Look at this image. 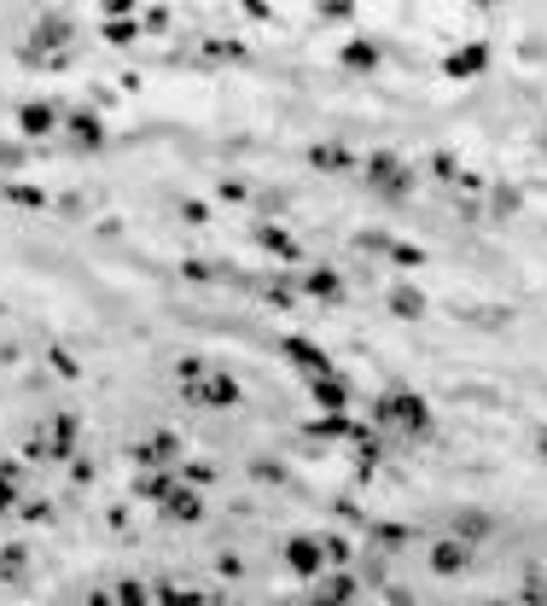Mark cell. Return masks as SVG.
<instances>
[{
  "instance_id": "60d3db41",
  "label": "cell",
  "mask_w": 547,
  "mask_h": 606,
  "mask_svg": "<svg viewBox=\"0 0 547 606\" xmlns=\"http://www.w3.org/2000/svg\"><path fill=\"white\" fill-rule=\"evenodd\" d=\"M525 601H530V606H547V577H542V572H530V583H525Z\"/></svg>"
},
{
  "instance_id": "ffe728a7",
  "label": "cell",
  "mask_w": 547,
  "mask_h": 606,
  "mask_svg": "<svg viewBox=\"0 0 547 606\" xmlns=\"http://www.w3.org/2000/svg\"><path fill=\"white\" fill-rule=\"evenodd\" d=\"M309 164L327 169V176H350V169H362L350 152H344V146H332V140H315V146H309Z\"/></svg>"
},
{
  "instance_id": "3957f363",
  "label": "cell",
  "mask_w": 547,
  "mask_h": 606,
  "mask_svg": "<svg viewBox=\"0 0 547 606\" xmlns=\"http://www.w3.org/2000/svg\"><path fill=\"white\" fill-rule=\"evenodd\" d=\"M129 461H134V473H181L186 449H181L175 431H152V438L129 443Z\"/></svg>"
},
{
  "instance_id": "6da1fadb",
  "label": "cell",
  "mask_w": 547,
  "mask_h": 606,
  "mask_svg": "<svg viewBox=\"0 0 547 606\" xmlns=\"http://www.w3.org/2000/svg\"><path fill=\"white\" fill-rule=\"evenodd\" d=\"M372 426L379 431H402V438H431V402L419 397V391H402V385H390V391H379L372 397Z\"/></svg>"
},
{
  "instance_id": "d4e9b609",
  "label": "cell",
  "mask_w": 547,
  "mask_h": 606,
  "mask_svg": "<svg viewBox=\"0 0 547 606\" xmlns=\"http://www.w3.org/2000/svg\"><path fill=\"white\" fill-rule=\"evenodd\" d=\"M320 548H327V572H350V560H355V542L350 537L327 530V537H320Z\"/></svg>"
},
{
  "instance_id": "277c9868",
  "label": "cell",
  "mask_w": 547,
  "mask_h": 606,
  "mask_svg": "<svg viewBox=\"0 0 547 606\" xmlns=\"http://www.w3.org/2000/svg\"><path fill=\"white\" fill-rule=\"evenodd\" d=\"M35 438H41V455L47 461H76L82 455V420L70 414V408H58V414H47L41 420V431H35Z\"/></svg>"
},
{
  "instance_id": "44dd1931",
  "label": "cell",
  "mask_w": 547,
  "mask_h": 606,
  "mask_svg": "<svg viewBox=\"0 0 547 606\" xmlns=\"http://www.w3.org/2000/svg\"><path fill=\"white\" fill-rule=\"evenodd\" d=\"M23 461H0V513H18L23 507Z\"/></svg>"
},
{
  "instance_id": "7dc6e473",
  "label": "cell",
  "mask_w": 547,
  "mask_h": 606,
  "mask_svg": "<svg viewBox=\"0 0 547 606\" xmlns=\"http://www.w3.org/2000/svg\"><path fill=\"white\" fill-rule=\"evenodd\" d=\"M88 606H117V589H88Z\"/></svg>"
},
{
  "instance_id": "9a60e30c",
  "label": "cell",
  "mask_w": 547,
  "mask_h": 606,
  "mask_svg": "<svg viewBox=\"0 0 547 606\" xmlns=\"http://www.w3.org/2000/svg\"><path fill=\"white\" fill-rule=\"evenodd\" d=\"M251 240L263 245L268 257H280V263H303V245H297L285 228H274V222H256V228H251Z\"/></svg>"
},
{
  "instance_id": "f546056e",
  "label": "cell",
  "mask_w": 547,
  "mask_h": 606,
  "mask_svg": "<svg viewBox=\"0 0 547 606\" xmlns=\"http://www.w3.org/2000/svg\"><path fill=\"white\" fill-rule=\"evenodd\" d=\"M204 59H216V65H239L245 47H239V41H221V35H210V41H204Z\"/></svg>"
},
{
  "instance_id": "1f68e13d",
  "label": "cell",
  "mask_w": 547,
  "mask_h": 606,
  "mask_svg": "<svg viewBox=\"0 0 547 606\" xmlns=\"http://www.w3.org/2000/svg\"><path fill=\"white\" fill-rule=\"evenodd\" d=\"M47 367H53L58 379H76V374H82V362H76V356L65 350V344H53V350H47Z\"/></svg>"
},
{
  "instance_id": "d590c367",
  "label": "cell",
  "mask_w": 547,
  "mask_h": 606,
  "mask_svg": "<svg viewBox=\"0 0 547 606\" xmlns=\"http://www.w3.org/2000/svg\"><path fill=\"white\" fill-rule=\"evenodd\" d=\"M210 478H216V473H210L204 461H181V484H186V490H204Z\"/></svg>"
},
{
  "instance_id": "7a4b0ae2",
  "label": "cell",
  "mask_w": 547,
  "mask_h": 606,
  "mask_svg": "<svg viewBox=\"0 0 547 606\" xmlns=\"http://www.w3.org/2000/svg\"><path fill=\"white\" fill-rule=\"evenodd\" d=\"M362 176H367V193H379V199H390V204H402L408 193H414V169L396 152H367Z\"/></svg>"
},
{
  "instance_id": "d6986e66",
  "label": "cell",
  "mask_w": 547,
  "mask_h": 606,
  "mask_svg": "<svg viewBox=\"0 0 547 606\" xmlns=\"http://www.w3.org/2000/svg\"><path fill=\"white\" fill-rule=\"evenodd\" d=\"M30 577V542H6L0 548V589H18Z\"/></svg>"
},
{
  "instance_id": "b9f144b4",
  "label": "cell",
  "mask_w": 547,
  "mask_h": 606,
  "mask_svg": "<svg viewBox=\"0 0 547 606\" xmlns=\"http://www.w3.org/2000/svg\"><path fill=\"white\" fill-rule=\"evenodd\" d=\"M431 176H437V181H460L454 158H449V152H437V158H431Z\"/></svg>"
},
{
  "instance_id": "ac0fdd59",
  "label": "cell",
  "mask_w": 547,
  "mask_h": 606,
  "mask_svg": "<svg viewBox=\"0 0 547 606\" xmlns=\"http://www.w3.org/2000/svg\"><path fill=\"white\" fill-rule=\"evenodd\" d=\"M157 513L169 519V525H198L204 519V490H186V484H175V496H169Z\"/></svg>"
},
{
  "instance_id": "603a6c76",
  "label": "cell",
  "mask_w": 547,
  "mask_h": 606,
  "mask_svg": "<svg viewBox=\"0 0 547 606\" xmlns=\"http://www.w3.org/2000/svg\"><path fill=\"white\" fill-rule=\"evenodd\" d=\"M204 589H181V583H152V606H204Z\"/></svg>"
},
{
  "instance_id": "f907efd6",
  "label": "cell",
  "mask_w": 547,
  "mask_h": 606,
  "mask_svg": "<svg viewBox=\"0 0 547 606\" xmlns=\"http://www.w3.org/2000/svg\"><path fill=\"white\" fill-rule=\"evenodd\" d=\"M542 146H547V140H542Z\"/></svg>"
},
{
  "instance_id": "ee69618b",
  "label": "cell",
  "mask_w": 547,
  "mask_h": 606,
  "mask_svg": "<svg viewBox=\"0 0 547 606\" xmlns=\"http://www.w3.org/2000/svg\"><path fill=\"white\" fill-rule=\"evenodd\" d=\"M70 478H76V484H94V461H88V455H76V461H70Z\"/></svg>"
},
{
  "instance_id": "8fae6325",
  "label": "cell",
  "mask_w": 547,
  "mask_h": 606,
  "mask_svg": "<svg viewBox=\"0 0 547 606\" xmlns=\"http://www.w3.org/2000/svg\"><path fill=\"white\" fill-rule=\"evenodd\" d=\"M309 438H320V443H367L372 431L355 426L350 414H315V420H309Z\"/></svg>"
},
{
  "instance_id": "cb8c5ba5",
  "label": "cell",
  "mask_w": 547,
  "mask_h": 606,
  "mask_svg": "<svg viewBox=\"0 0 547 606\" xmlns=\"http://www.w3.org/2000/svg\"><path fill=\"white\" fill-rule=\"evenodd\" d=\"M390 315L396 321H419V315H426V292H419V286H396L390 292Z\"/></svg>"
},
{
  "instance_id": "681fc988",
  "label": "cell",
  "mask_w": 547,
  "mask_h": 606,
  "mask_svg": "<svg viewBox=\"0 0 547 606\" xmlns=\"http://www.w3.org/2000/svg\"><path fill=\"white\" fill-rule=\"evenodd\" d=\"M489 606H513V601H489Z\"/></svg>"
},
{
  "instance_id": "7402d4cb",
  "label": "cell",
  "mask_w": 547,
  "mask_h": 606,
  "mask_svg": "<svg viewBox=\"0 0 547 606\" xmlns=\"http://www.w3.org/2000/svg\"><path fill=\"white\" fill-rule=\"evenodd\" d=\"M344 70H379V41H367V35H355V41H344Z\"/></svg>"
},
{
  "instance_id": "7c38bea8",
  "label": "cell",
  "mask_w": 547,
  "mask_h": 606,
  "mask_svg": "<svg viewBox=\"0 0 547 606\" xmlns=\"http://www.w3.org/2000/svg\"><path fill=\"white\" fill-rule=\"evenodd\" d=\"M309 397H315L320 414H350V379L344 374H332V379H309Z\"/></svg>"
},
{
  "instance_id": "836d02e7",
  "label": "cell",
  "mask_w": 547,
  "mask_h": 606,
  "mask_svg": "<svg viewBox=\"0 0 547 606\" xmlns=\"http://www.w3.org/2000/svg\"><path fill=\"white\" fill-rule=\"evenodd\" d=\"M372 542H379V548H402V542H414V530L408 525H372Z\"/></svg>"
},
{
  "instance_id": "30bf717a",
  "label": "cell",
  "mask_w": 547,
  "mask_h": 606,
  "mask_svg": "<svg viewBox=\"0 0 547 606\" xmlns=\"http://www.w3.org/2000/svg\"><path fill=\"white\" fill-rule=\"evenodd\" d=\"M355 595H362L355 572H327V577L315 583V595H309L303 606H355Z\"/></svg>"
},
{
  "instance_id": "bcb514c9",
  "label": "cell",
  "mask_w": 547,
  "mask_h": 606,
  "mask_svg": "<svg viewBox=\"0 0 547 606\" xmlns=\"http://www.w3.org/2000/svg\"><path fill=\"white\" fill-rule=\"evenodd\" d=\"M164 23H169V12H164V6H152V12H140V30H164Z\"/></svg>"
},
{
  "instance_id": "f35d334b",
  "label": "cell",
  "mask_w": 547,
  "mask_h": 606,
  "mask_svg": "<svg viewBox=\"0 0 547 606\" xmlns=\"http://www.w3.org/2000/svg\"><path fill=\"white\" fill-rule=\"evenodd\" d=\"M18 519H30V525H53V502H23Z\"/></svg>"
},
{
  "instance_id": "d6a6232c",
  "label": "cell",
  "mask_w": 547,
  "mask_h": 606,
  "mask_svg": "<svg viewBox=\"0 0 547 606\" xmlns=\"http://www.w3.org/2000/svg\"><path fill=\"white\" fill-rule=\"evenodd\" d=\"M210 367H216L210 356H181V362H175V379H181V385H193V379H204Z\"/></svg>"
},
{
  "instance_id": "8992f818",
  "label": "cell",
  "mask_w": 547,
  "mask_h": 606,
  "mask_svg": "<svg viewBox=\"0 0 547 606\" xmlns=\"http://www.w3.org/2000/svg\"><path fill=\"white\" fill-rule=\"evenodd\" d=\"M274 350H280V356H285V362H291L303 379H332V374H338V367H332V356L320 350L315 339H303V332H285V339L274 344Z\"/></svg>"
},
{
  "instance_id": "e575fe53",
  "label": "cell",
  "mask_w": 547,
  "mask_h": 606,
  "mask_svg": "<svg viewBox=\"0 0 547 606\" xmlns=\"http://www.w3.org/2000/svg\"><path fill=\"white\" fill-rule=\"evenodd\" d=\"M263 298H268L274 309H291V303H297V286H291V280H268Z\"/></svg>"
},
{
  "instance_id": "e0dca14e",
  "label": "cell",
  "mask_w": 547,
  "mask_h": 606,
  "mask_svg": "<svg viewBox=\"0 0 547 606\" xmlns=\"http://www.w3.org/2000/svg\"><path fill=\"white\" fill-rule=\"evenodd\" d=\"M175 484H181V473H134L129 496H134V502H152V507H164L169 496H175Z\"/></svg>"
},
{
  "instance_id": "4316f807",
  "label": "cell",
  "mask_w": 547,
  "mask_h": 606,
  "mask_svg": "<svg viewBox=\"0 0 547 606\" xmlns=\"http://www.w3.org/2000/svg\"><path fill=\"white\" fill-rule=\"evenodd\" d=\"M99 35H105L111 47H134V35H146V30H140V18L129 12V18H105V23H99Z\"/></svg>"
},
{
  "instance_id": "484cf974",
  "label": "cell",
  "mask_w": 547,
  "mask_h": 606,
  "mask_svg": "<svg viewBox=\"0 0 547 606\" xmlns=\"http://www.w3.org/2000/svg\"><path fill=\"white\" fill-rule=\"evenodd\" d=\"M6 204H18V210H47L53 199H47V187H30V181H6Z\"/></svg>"
},
{
  "instance_id": "83f0119b",
  "label": "cell",
  "mask_w": 547,
  "mask_h": 606,
  "mask_svg": "<svg viewBox=\"0 0 547 606\" xmlns=\"http://www.w3.org/2000/svg\"><path fill=\"white\" fill-rule=\"evenodd\" d=\"M111 589H117V606H152V583H140V577H122Z\"/></svg>"
},
{
  "instance_id": "f1b7e54d",
  "label": "cell",
  "mask_w": 547,
  "mask_h": 606,
  "mask_svg": "<svg viewBox=\"0 0 547 606\" xmlns=\"http://www.w3.org/2000/svg\"><path fill=\"white\" fill-rule=\"evenodd\" d=\"M454 537L466 542V548H471L478 537H489V513H460V519H454Z\"/></svg>"
},
{
  "instance_id": "5b68a950",
  "label": "cell",
  "mask_w": 547,
  "mask_h": 606,
  "mask_svg": "<svg viewBox=\"0 0 547 606\" xmlns=\"http://www.w3.org/2000/svg\"><path fill=\"white\" fill-rule=\"evenodd\" d=\"M181 402H193V408H239L245 391H239V379H233L228 367H210L204 379L181 385Z\"/></svg>"
},
{
  "instance_id": "8d00e7d4",
  "label": "cell",
  "mask_w": 547,
  "mask_h": 606,
  "mask_svg": "<svg viewBox=\"0 0 547 606\" xmlns=\"http://www.w3.org/2000/svg\"><path fill=\"white\" fill-rule=\"evenodd\" d=\"M390 263H396V268H419V263H426V251H419V245H402V240H396V245H390Z\"/></svg>"
},
{
  "instance_id": "c3c4849f",
  "label": "cell",
  "mask_w": 547,
  "mask_h": 606,
  "mask_svg": "<svg viewBox=\"0 0 547 606\" xmlns=\"http://www.w3.org/2000/svg\"><path fill=\"white\" fill-rule=\"evenodd\" d=\"M536 449H542V461H547V426H542V438H536Z\"/></svg>"
},
{
  "instance_id": "f6af8a7d",
  "label": "cell",
  "mask_w": 547,
  "mask_h": 606,
  "mask_svg": "<svg viewBox=\"0 0 547 606\" xmlns=\"http://www.w3.org/2000/svg\"><path fill=\"white\" fill-rule=\"evenodd\" d=\"M0 169H23V146H6V140H0Z\"/></svg>"
},
{
  "instance_id": "7bdbcfd3",
  "label": "cell",
  "mask_w": 547,
  "mask_h": 606,
  "mask_svg": "<svg viewBox=\"0 0 547 606\" xmlns=\"http://www.w3.org/2000/svg\"><path fill=\"white\" fill-rule=\"evenodd\" d=\"M518 210V187H495V216H513Z\"/></svg>"
},
{
  "instance_id": "52a82bcc",
  "label": "cell",
  "mask_w": 547,
  "mask_h": 606,
  "mask_svg": "<svg viewBox=\"0 0 547 606\" xmlns=\"http://www.w3.org/2000/svg\"><path fill=\"white\" fill-rule=\"evenodd\" d=\"M285 565H291V577H303V583H320V577H327V548H320V537H309V530L285 537Z\"/></svg>"
},
{
  "instance_id": "74e56055",
  "label": "cell",
  "mask_w": 547,
  "mask_h": 606,
  "mask_svg": "<svg viewBox=\"0 0 547 606\" xmlns=\"http://www.w3.org/2000/svg\"><path fill=\"white\" fill-rule=\"evenodd\" d=\"M315 18H327V23H350L355 6H350V0H327V6H315Z\"/></svg>"
},
{
  "instance_id": "4dcf8cb0",
  "label": "cell",
  "mask_w": 547,
  "mask_h": 606,
  "mask_svg": "<svg viewBox=\"0 0 547 606\" xmlns=\"http://www.w3.org/2000/svg\"><path fill=\"white\" fill-rule=\"evenodd\" d=\"M181 275H186V280H228V268H216L210 257H186Z\"/></svg>"
},
{
  "instance_id": "9c48e42d",
  "label": "cell",
  "mask_w": 547,
  "mask_h": 606,
  "mask_svg": "<svg viewBox=\"0 0 547 606\" xmlns=\"http://www.w3.org/2000/svg\"><path fill=\"white\" fill-rule=\"evenodd\" d=\"M65 134H70V146H76V152H99V146L111 140L105 117H99V111H88V105L65 111Z\"/></svg>"
},
{
  "instance_id": "5bb4252c",
  "label": "cell",
  "mask_w": 547,
  "mask_h": 606,
  "mask_svg": "<svg viewBox=\"0 0 547 606\" xmlns=\"http://www.w3.org/2000/svg\"><path fill=\"white\" fill-rule=\"evenodd\" d=\"M297 286H303L315 303H344V275H338V268H327V263L303 268V280H297Z\"/></svg>"
},
{
  "instance_id": "4fadbf2b",
  "label": "cell",
  "mask_w": 547,
  "mask_h": 606,
  "mask_svg": "<svg viewBox=\"0 0 547 606\" xmlns=\"http://www.w3.org/2000/svg\"><path fill=\"white\" fill-rule=\"evenodd\" d=\"M483 70H489V47H483V41L454 47V53L443 59V77H454V82H471V77H483Z\"/></svg>"
},
{
  "instance_id": "ba28073f",
  "label": "cell",
  "mask_w": 547,
  "mask_h": 606,
  "mask_svg": "<svg viewBox=\"0 0 547 606\" xmlns=\"http://www.w3.org/2000/svg\"><path fill=\"white\" fill-rule=\"evenodd\" d=\"M65 129V105L58 100H23L18 105V134L23 140H47V134Z\"/></svg>"
},
{
  "instance_id": "ab89813d",
  "label": "cell",
  "mask_w": 547,
  "mask_h": 606,
  "mask_svg": "<svg viewBox=\"0 0 547 606\" xmlns=\"http://www.w3.org/2000/svg\"><path fill=\"white\" fill-rule=\"evenodd\" d=\"M181 222H193V228H204V222H210V204H204V199H181Z\"/></svg>"
},
{
  "instance_id": "2e32d148",
  "label": "cell",
  "mask_w": 547,
  "mask_h": 606,
  "mask_svg": "<svg viewBox=\"0 0 547 606\" xmlns=\"http://www.w3.org/2000/svg\"><path fill=\"white\" fill-rule=\"evenodd\" d=\"M471 565V548L460 537H443V542H431V572L437 577H460Z\"/></svg>"
}]
</instances>
